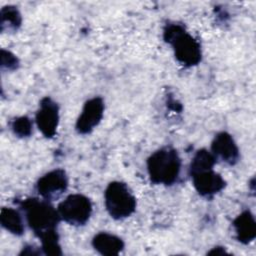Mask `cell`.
<instances>
[{"label":"cell","mask_w":256,"mask_h":256,"mask_svg":"<svg viewBox=\"0 0 256 256\" xmlns=\"http://www.w3.org/2000/svg\"><path fill=\"white\" fill-rule=\"evenodd\" d=\"M226 253H227V251H226L225 247L216 246V247L212 248V249H211L207 254H209V255H212V254H216V255H218V254H226Z\"/></svg>","instance_id":"obj_18"},{"label":"cell","mask_w":256,"mask_h":256,"mask_svg":"<svg viewBox=\"0 0 256 256\" xmlns=\"http://www.w3.org/2000/svg\"><path fill=\"white\" fill-rule=\"evenodd\" d=\"M57 211L61 221L72 226H84L91 218L93 205L87 196L73 193L58 204Z\"/></svg>","instance_id":"obj_5"},{"label":"cell","mask_w":256,"mask_h":256,"mask_svg":"<svg viewBox=\"0 0 256 256\" xmlns=\"http://www.w3.org/2000/svg\"><path fill=\"white\" fill-rule=\"evenodd\" d=\"M163 39L171 45L176 60L185 67L198 65L202 59L200 42L183 25L167 23L163 30Z\"/></svg>","instance_id":"obj_2"},{"label":"cell","mask_w":256,"mask_h":256,"mask_svg":"<svg viewBox=\"0 0 256 256\" xmlns=\"http://www.w3.org/2000/svg\"><path fill=\"white\" fill-rule=\"evenodd\" d=\"M104 205L111 218L123 220L136 211L137 200L126 183L112 181L105 189Z\"/></svg>","instance_id":"obj_4"},{"label":"cell","mask_w":256,"mask_h":256,"mask_svg":"<svg viewBox=\"0 0 256 256\" xmlns=\"http://www.w3.org/2000/svg\"><path fill=\"white\" fill-rule=\"evenodd\" d=\"M20 208L29 228L39 239L58 234L57 227L61 219L57 208L50 201L35 197L25 198L21 200Z\"/></svg>","instance_id":"obj_1"},{"label":"cell","mask_w":256,"mask_h":256,"mask_svg":"<svg viewBox=\"0 0 256 256\" xmlns=\"http://www.w3.org/2000/svg\"><path fill=\"white\" fill-rule=\"evenodd\" d=\"M1 17V31H17L22 24V16L17 7L15 6H4L0 12Z\"/></svg>","instance_id":"obj_14"},{"label":"cell","mask_w":256,"mask_h":256,"mask_svg":"<svg viewBox=\"0 0 256 256\" xmlns=\"http://www.w3.org/2000/svg\"><path fill=\"white\" fill-rule=\"evenodd\" d=\"M13 134L19 138H27L33 132V122L28 116L15 117L10 124Z\"/></svg>","instance_id":"obj_15"},{"label":"cell","mask_w":256,"mask_h":256,"mask_svg":"<svg viewBox=\"0 0 256 256\" xmlns=\"http://www.w3.org/2000/svg\"><path fill=\"white\" fill-rule=\"evenodd\" d=\"M41 248V247H40ZM35 247L34 245H25L22 250L20 251L19 255H39V254H43L42 249Z\"/></svg>","instance_id":"obj_17"},{"label":"cell","mask_w":256,"mask_h":256,"mask_svg":"<svg viewBox=\"0 0 256 256\" xmlns=\"http://www.w3.org/2000/svg\"><path fill=\"white\" fill-rule=\"evenodd\" d=\"M1 226L15 236L24 234L25 226L21 213L11 207H3L0 213Z\"/></svg>","instance_id":"obj_13"},{"label":"cell","mask_w":256,"mask_h":256,"mask_svg":"<svg viewBox=\"0 0 256 256\" xmlns=\"http://www.w3.org/2000/svg\"><path fill=\"white\" fill-rule=\"evenodd\" d=\"M146 166L151 183L170 186L177 182L182 162L175 148L165 146L148 157Z\"/></svg>","instance_id":"obj_3"},{"label":"cell","mask_w":256,"mask_h":256,"mask_svg":"<svg viewBox=\"0 0 256 256\" xmlns=\"http://www.w3.org/2000/svg\"><path fill=\"white\" fill-rule=\"evenodd\" d=\"M211 153L216 161L233 166L240 160V151L234 138L226 131L217 133L211 142Z\"/></svg>","instance_id":"obj_10"},{"label":"cell","mask_w":256,"mask_h":256,"mask_svg":"<svg viewBox=\"0 0 256 256\" xmlns=\"http://www.w3.org/2000/svg\"><path fill=\"white\" fill-rule=\"evenodd\" d=\"M189 174L196 192L204 198H212L226 186V181L214 171V167L192 171Z\"/></svg>","instance_id":"obj_9"},{"label":"cell","mask_w":256,"mask_h":256,"mask_svg":"<svg viewBox=\"0 0 256 256\" xmlns=\"http://www.w3.org/2000/svg\"><path fill=\"white\" fill-rule=\"evenodd\" d=\"M105 103L102 97L95 96L88 99L76 120L75 130L78 134H90L102 121L104 116Z\"/></svg>","instance_id":"obj_8"},{"label":"cell","mask_w":256,"mask_h":256,"mask_svg":"<svg viewBox=\"0 0 256 256\" xmlns=\"http://www.w3.org/2000/svg\"><path fill=\"white\" fill-rule=\"evenodd\" d=\"M235 237L242 244H249L256 237V222L250 210H244L233 220Z\"/></svg>","instance_id":"obj_12"},{"label":"cell","mask_w":256,"mask_h":256,"mask_svg":"<svg viewBox=\"0 0 256 256\" xmlns=\"http://www.w3.org/2000/svg\"><path fill=\"white\" fill-rule=\"evenodd\" d=\"M68 176L62 168L53 169L42 175L36 182L38 195L48 201L59 198L68 188Z\"/></svg>","instance_id":"obj_7"},{"label":"cell","mask_w":256,"mask_h":256,"mask_svg":"<svg viewBox=\"0 0 256 256\" xmlns=\"http://www.w3.org/2000/svg\"><path fill=\"white\" fill-rule=\"evenodd\" d=\"M60 114L58 104L49 96L43 97L36 111L35 122L38 130L45 138H53L57 134Z\"/></svg>","instance_id":"obj_6"},{"label":"cell","mask_w":256,"mask_h":256,"mask_svg":"<svg viewBox=\"0 0 256 256\" xmlns=\"http://www.w3.org/2000/svg\"><path fill=\"white\" fill-rule=\"evenodd\" d=\"M91 244L96 252L105 256L118 255L125 248V243L122 238L105 231L95 234L92 238Z\"/></svg>","instance_id":"obj_11"},{"label":"cell","mask_w":256,"mask_h":256,"mask_svg":"<svg viewBox=\"0 0 256 256\" xmlns=\"http://www.w3.org/2000/svg\"><path fill=\"white\" fill-rule=\"evenodd\" d=\"M19 59L15 54L9 50H1V69L7 71H14L19 67Z\"/></svg>","instance_id":"obj_16"}]
</instances>
